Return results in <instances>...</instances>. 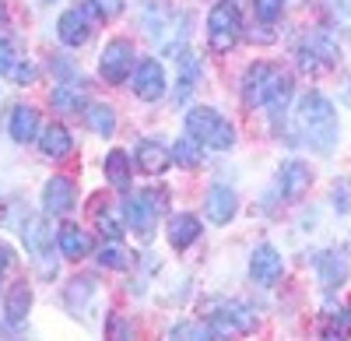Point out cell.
I'll list each match as a JSON object with an SVG mask.
<instances>
[{
  "instance_id": "obj_25",
  "label": "cell",
  "mask_w": 351,
  "mask_h": 341,
  "mask_svg": "<svg viewBox=\"0 0 351 341\" xmlns=\"http://www.w3.org/2000/svg\"><path fill=\"white\" fill-rule=\"evenodd\" d=\"M28 306H32V289H28V281H14L11 292H8V303H4L8 324H21L28 317Z\"/></svg>"
},
{
  "instance_id": "obj_37",
  "label": "cell",
  "mask_w": 351,
  "mask_h": 341,
  "mask_svg": "<svg viewBox=\"0 0 351 341\" xmlns=\"http://www.w3.org/2000/svg\"><path fill=\"white\" fill-rule=\"evenodd\" d=\"M95 8H99L102 18H112V14L123 11V0H95Z\"/></svg>"
},
{
  "instance_id": "obj_8",
  "label": "cell",
  "mask_w": 351,
  "mask_h": 341,
  "mask_svg": "<svg viewBox=\"0 0 351 341\" xmlns=\"http://www.w3.org/2000/svg\"><path fill=\"white\" fill-rule=\"evenodd\" d=\"M99 14L95 0H84L81 8H71L60 14V21H56V36H60L64 46H84L88 39H92V18Z\"/></svg>"
},
{
  "instance_id": "obj_20",
  "label": "cell",
  "mask_w": 351,
  "mask_h": 341,
  "mask_svg": "<svg viewBox=\"0 0 351 341\" xmlns=\"http://www.w3.org/2000/svg\"><path fill=\"white\" fill-rule=\"evenodd\" d=\"M39 148H43V155L46 158H67L71 152H74V137H71V130L67 127H60V124H53V127H46L43 130V141H39Z\"/></svg>"
},
{
  "instance_id": "obj_3",
  "label": "cell",
  "mask_w": 351,
  "mask_h": 341,
  "mask_svg": "<svg viewBox=\"0 0 351 341\" xmlns=\"http://www.w3.org/2000/svg\"><path fill=\"white\" fill-rule=\"evenodd\" d=\"M239 28H243V21H239L236 4L232 0H218L208 14V46L215 53H228L239 39Z\"/></svg>"
},
{
  "instance_id": "obj_12",
  "label": "cell",
  "mask_w": 351,
  "mask_h": 341,
  "mask_svg": "<svg viewBox=\"0 0 351 341\" xmlns=\"http://www.w3.org/2000/svg\"><path fill=\"white\" fill-rule=\"evenodd\" d=\"M172 21H180V18L172 14V8L165 4V0H144V8H141V28H144V36H148V39H155L158 46H169Z\"/></svg>"
},
{
  "instance_id": "obj_15",
  "label": "cell",
  "mask_w": 351,
  "mask_h": 341,
  "mask_svg": "<svg viewBox=\"0 0 351 341\" xmlns=\"http://www.w3.org/2000/svg\"><path fill=\"white\" fill-rule=\"evenodd\" d=\"M236 208H239V201H236V190L232 187L215 183L208 190V197H204V211H208V218L215 225H228L232 218H236Z\"/></svg>"
},
{
  "instance_id": "obj_14",
  "label": "cell",
  "mask_w": 351,
  "mask_h": 341,
  "mask_svg": "<svg viewBox=\"0 0 351 341\" xmlns=\"http://www.w3.org/2000/svg\"><path fill=\"white\" fill-rule=\"evenodd\" d=\"M134 95L141 102H155L165 95V71L158 60H152V56H144V60L134 67Z\"/></svg>"
},
{
  "instance_id": "obj_1",
  "label": "cell",
  "mask_w": 351,
  "mask_h": 341,
  "mask_svg": "<svg viewBox=\"0 0 351 341\" xmlns=\"http://www.w3.org/2000/svg\"><path fill=\"white\" fill-rule=\"evenodd\" d=\"M295 134H299V145H309L319 155H330L337 145V113L330 106L327 95L309 92L299 99L295 109Z\"/></svg>"
},
{
  "instance_id": "obj_28",
  "label": "cell",
  "mask_w": 351,
  "mask_h": 341,
  "mask_svg": "<svg viewBox=\"0 0 351 341\" xmlns=\"http://www.w3.org/2000/svg\"><path fill=\"white\" fill-rule=\"evenodd\" d=\"M200 148H204L200 141H193V137L186 134V137H180V141L172 145V162H176V165H183V169H197L200 158H204Z\"/></svg>"
},
{
  "instance_id": "obj_11",
  "label": "cell",
  "mask_w": 351,
  "mask_h": 341,
  "mask_svg": "<svg viewBox=\"0 0 351 341\" xmlns=\"http://www.w3.org/2000/svg\"><path fill=\"white\" fill-rule=\"evenodd\" d=\"M285 274V261H281V253L271 246V243H260L253 253H250V278L256 281L260 289H271L278 285Z\"/></svg>"
},
{
  "instance_id": "obj_34",
  "label": "cell",
  "mask_w": 351,
  "mask_h": 341,
  "mask_svg": "<svg viewBox=\"0 0 351 341\" xmlns=\"http://www.w3.org/2000/svg\"><path fill=\"white\" fill-rule=\"evenodd\" d=\"M36 74H39V71H36L32 64H28V60H18V64L8 71V78H11L14 84H32V81H36Z\"/></svg>"
},
{
  "instance_id": "obj_35",
  "label": "cell",
  "mask_w": 351,
  "mask_h": 341,
  "mask_svg": "<svg viewBox=\"0 0 351 341\" xmlns=\"http://www.w3.org/2000/svg\"><path fill=\"white\" fill-rule=\"evenodd\" d=\"M327 8H330L334 21L348 25V32H351V0H327Z\"/></svg>"
},
{
  "instance_id": "obj_23",
  "label": "cell",
  "mask_w": 351,
  "mask_h": 341,
  "mask_svg": "<svg viewBox=\"0 0 351 341\" xmlns=\"http://www.w3.org/2000/svg\"><path fill=\"white\" fill-rule=\"evenodd\" d=\"M11 141H18V145H28V141H36L39 134V113L32 106H18L11 113Z\"/></svg>"
},
{
  "instance_id": "obj_21",
  "label": "cell",
  "mask_w": 351,
  "mask_h": 341,
  "mask_svg": "<svg viewBox=\"0 0 351 341\" xmlns=\"http://www.w3.org/2000/svg\"><path fill=\"white\" fill-rule=\"evenodd\" d=\"M49 106L56 113H81L84 109V89L77 81H56V89L49 92Z\"/></svg>"
},
{
  "instance_id": "obj_19",
  "label": "cell",
  "mask_w": 351,
  "mask_h": 341,
  "mask_svg": "<svg viewBox=\"0 0 351 341\" xmlns=\"http://www.w3.org/2000/svg\"><path fill=\"white\" fill-rule=\"evenodd\" d=\"M56 246H60L64 257L77 261V257H84V253L92 250V239H88V233L81 229V225L67 222V225H60V233H56Z\"/></svg>"
},
{
  "instance_id": "obj_30",
  "label": "cell",
  "mask_w": 351,
  "mask_h": 341,
  "mask_svg": "<svg viewBox=\"0 0 351 341\" xmlns=\"http://www.w3.org/2000/svg\"><path fill=\"white\" fill-rule=\"evenodd\" d=\"M288 99H291V78L285 74V81L278 84V92L271 95V102H267V106H263V109H267V113H271V120H278V117H285V109H288Z\"/></svg>"
},
{
  "instance_id": "obj_27",
  "label": "cell",
  "mask_w": 351,
  "mask_h": 341,
  "mask_svg": "<svg viewBox=\"0 0 351 341\" xmlns=\"http://www.w3.org/2000/svg\"><path fill=\"white\" fill-rule=\"evenodd\" d=\"M106 176H109V183L116 190H127L130 187V162H127V155L120 148H112L106 155Z\"/></svg>"
},
{
  "instance_id": "obj_18",
  "label": "cell",
  "mask_w": 351,
  "mask_h": 341,
  "mask_svg": "<svg viewBox=\"0 0 351 341\" xmlns=\"http://www.w3.org/2000/svg\"><path fill=\"white\" fill-rule=\"evenodd\" d=\"M165 233H169V243H172L176 250H186V246L200 236V222H197V215L180 211V215H172V218H169Z\"/></svg>"
},
{
  "instance_id": "obj_40",
  "label": "cell",
  "mask_w": 351,
  "mask_h": 341,
  "mask_svg": "<svg viewBox=\"0 0 351 341\" xmlns=\"http://www.w3.org/2000/svg\"><path fill=\"white\" fill-rule=\"evenodd\" d=\"M0 21H4V11H0Z\"/></svg>"
},
{
  "instance_id": "obj_7",
  "label": "cell",
  "mask_w": 351,
  "mask_h": 341,
  "mask_svg": "<svg viewBox=\"0 0 351 341\" xmlns=\"http://www.w3.org/2000/svg\"><path fill=\"white\" fill-rule=\"evenodd\" d=\"M134 67H137L134 43H127V39H112V43H106V49H102V56H99V74H102V81L120 84V81L130 78Z\"/></svg>"
},
{
  "instance_id": "obj_4",
  "label": "cell",
  "mask_w": 351,
  "mask_h": 341,
  "mask_svg": "<svg viewBox=\"0 0 351 341\" xmlns=\"http://www.w3.org/2000/svg\"><path fill=\"white\" fill-rule=\"evenodd\" d=\"M281 81H285V74H281V67H274V64H263V60H260V64L246 67V74H243V102H246L250 109L267 106Z\"/></svg>"
},
{
  "instance_id": "obj_16",
  "label": "cell",
  "mask_w": 351,
  "mask_h": 341,
  "mask_svg": "<svg viewBox=\"0 0 351 341\" xmlns=\"http://www.w3.org/2000/svg\"><path fill=\"white\" fill-rule=\"evenodd\" d=\"M172 162V148H165L162 141H137V169L148 176L165 173Z\"/></svg>"
},
{
  "instance_id": "obj_26",
  "label": "cell",
  "mask_w": 351,
  "mask_h": 341,
  "mask_svg": "<svg viewBox=\"0 0 351 341\" xmlns=\"http://www.w3.org/2000/svg\"><path fill=\"white\" fill-rule=\"evenodd\" d=\"M99 264L102 268H112V271H127L130 268V250L120 243V239H106L102 246H99Z\"/></svg>"
},
{
  "instance_id": "obj_24",
  "label": "cell",
  "mask_w": 351,
  "mask_h": 341,
  "mask_svg": "<svg viewBox=\"0 0 351 341\" xmlns=\"http://www.w3.org/2000/svg\"><path fill=\"white\" fill-rule=\"evenodd\" d=\"M316 271H319L324 289H337V285H344V278H348V257H344V253L327 250L324 257L316 261Z\"/></svg>"
},
{
  "instance_id": "obj_36",
  "label": "cell",
  "mask_w": 351,
  "mask_h": 341,
  "mask_svg": "<svg viewBox=\"0 0 351 341\" xmlns=\"http://www.w3.org/2000/svg\"><path fill=\"white\" fill-rule=\"evenodd\" d=\"M18 64V56H14V46H11V39L0 32V74H8L11 67Z\"/></svg>"
},
{
  "instance_id": "obj_29",
  "label": "cell",
  "mask_w": 351,
  "mask_h": 341,
  "mask_svg": "<svg viewBox=\"0 0 351 341\" xmlns=\"http://www.w3.org/2000/svg\"><path fill=\"white\" fill-rule=\"evenodd\" d=\"M84 120H88V127H92L95 134H102V137H112V130H116V117H112V109H109V106H102V102L88 106V109H84Z\"/></svg>"
},
{
  "instance_id": "obj_13",
  "label": "cell",
  "mask_w": 351,
  "mask_h": 341,
  "mask_svg": "<svg viewBox=\"0 0 351 341\" xmlns=\"http://www.w3.org/2000/svg\"><path fill=\"white\" fill-rule=\"evenodd\" d=\"M74 204H77V187H74V180H71V176H49L46 187H43V208H46V215L60 218V215L74 211Z\"/></svg>"
},
{
  "instance_id": "obj_33",
  "label": "cell",
  "mask_w": 351,
  "mask_h": 341,
  "mask_svg": "<svg viewBox=\"0 0 351 341\" xmlns=\"http://www.w3.org/2000/svg\"><path fill=\"white\" fill-rule=\"evenodd\" d=\"M253 11H256V18H260L263 25H271V21H278V18H281L285 0H253Z\"/></svg>"
},
{
  "instance_id": "obj_32",
  "label": "cell",
  "mask_w": 351,
  "mask_h": 341,
  "mask_svg": "<svg viewBox=\"0 0 351 341\" xmlns=\"http://www.w3.org/2000/svg\"><path fill=\"white\" fill-rule=\"evenodd\" d=\"M95 225H99V233H102L106 239H120V236H123V225L116 222V215H112L109 208H95Z\"/></svg>"
},
{
  "instance_id": "obj_5",
  "label": "cell",
  "mask_w": 351,
  "mask_h": 341,
  "mask_svg": "<svg viewBox=\"0 0 351 341\" xmlns=\"http://www.w3.org/2000/svg\"><path fill=\"white\" fill-rule=\"evenodd\" d=\"M21 239H25L28 253H32L36 268L49 278V274L56 271V253H53V246H56V233L49 229L43 218H28V222L21 225Z\"/></svg>"
},
{
  "instance_id": "obj_2",
  "label": "cell",
  "mask_w": 351,
  "mask_h": 341,
  "mask_svg": "<svg viewBox=\"0 0 351 341\" xmlns=\"http://www.w3.org/2000/svg\"><path fill=\"white\" fill-rule=\"evenodd\" d=\"M183 124H186V134L193 141H200L204 148L228 152L232 145H236V130H232V124L221 117L218 109H211V106H193Z\"/></svg>"
},
{
  "instance_id": "obj_6",
  "label": "cell",
  "mask_w": 351,
  "mask_h": 341,
  "mask_svg": "<svg viewBox=\"0 0 351 341\" xmlns=\"http://www.w3.org/2000/svg\"><path fill=\"white\" fill-rule=\"evenodd\" d=\"M295 60H299L302 71L319 74V71H327V67L337 64V46H334V39L327 32H319V28H316V32L302 36V43L295 49Z\"/></svg>"
},
{
  "instance_id": "obj_17",
  "label": "cell",
  "mask_w": 351,
  "mask_h": 341,
  "mask_svg": "<svg viewBox=\"0 0 351 341\" xmlns=\"http://www.w3.org/2000/svg\"><path fill=\"white\" fill-rule=\"evenodd\" d=\"M278 183H281V193L288 197V201H299V197L309 190V183H313V173H309L306 162H285Z\"/></svg>"
},
{
  "instance_id": "obj_31",
  "label": "cell",
  "mask_w": 351,
  "mask_h": 341,
  "mask_svg": "<svg viewBox=\"0 0 351 341\" xmlns=\"http://www.w3.org/2000/svg\"><path fill=\"white\" fill-rule=\"evenodd\" d=\"M169 338H200V341H208V338H218V334L211 331V324H208V320H204V324L186 320V324H176V327L169 331Z\"/></svg>"
},
{
  "instance_id": "obj_22",
  "label": "cell",
  "mask_w": 351,
  "mask_h": 341,
  "mask_svg": "<svg viewBox=\"0 0 351 341\" xmlns=\"http://www.w3.org/2000/svg\"><path fill=\"white\" fill-rule=\"evenodd\" d=\"M176 60H180V78H176V102H186L190 99V92L197 89V81H200V60H197V56L193 53H180V56H176Z\"/></svg>"
},
{
  "instance_id": "obj_10",
  "label": "cell",
  "mask_w": 351,
  "mask_h": 341,
  "mask_svg": "<svg viewBox=\"0 0 351 341\" xmlns=\"http://www.w3.org/2000/svg\"><path fill=\"white\" fill-rule=\"evenodd\" d=\"M152 197L155 193H130L123 201V218H127V225L141 239H152L155 225H158V204L152 201Z\"/></svg>"
},
{
  "instance_id": "obj_9",
  "label": "cell",
  "mask_w": 351,
  "mask_h": 341,
  "mask_svg": "<svg viewBox=\"0 0 351 341\" xmlns=\"http://www.w3.org/2000/svg\"><path fill=\"white\" fill-rule=\"evenodd\" d=\"M211 324V331L215 334H228V331H253V309L250 306H243V303H236V299H218V303H211V309H208V317H204Z\"/></svg>"
},
{
  "instance_id": "obj_39",
  "label": "cell",
  "mask_w": 351,
  "mask_h": 341,
  "mask_svg": "<svg viewBox=\"0 0 351 341\" xmlns=\"http://www.w3.org/2000/svg\"><path fill=\"white\" fill-rule=\"evenodd\" d=\"M112 331H116V334H130V327H127L123 320H109V334H112Z\"/></svg>"
},
{
  "instance_id": "obj_38",
  "label": "cell",
  "mask_w": 351,
  "mask_h": 341,
  "mask_svg": "<svg viewBox=\"0 0 351 341\" xmlns=\"http://www.w3.org/2000/svg\"><path fill=\"white\" fill-rule=\"evenodd\" d=\"M14 264V253L8 250V246H0V278H4V271Z\"/></svg>"
}]
</instances>
